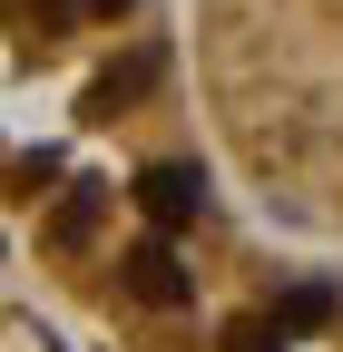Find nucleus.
<instances>
[{"label":"nucleus","mask_w":343,"mask_h":352,"mask_svg":"<svg viewBox=\"0 0 343 352\" xmlns=\"http://www.w3.org/2000/svg\"><path fill=\"white\" fill-rule=\"evenodd\" d=\"M127 284H138L147 303H187V274H177L167 245H127Z\"/></svg>","instance_id":"1"},{"label":"nucleus","mask_w":343,"mask_h":352,"mask_svg":"<svg viewBox=\"0 0 343 352\" xmlns=\"http://www.w3.org/2000/svg\"><path fill=\"white\" fill-rule=\"evenodd\" d=\"M138 196H147V215H157V226H187V215H196V176H187V166H157Z\"/></svg>","instance_id":"2"}]
</instances>
